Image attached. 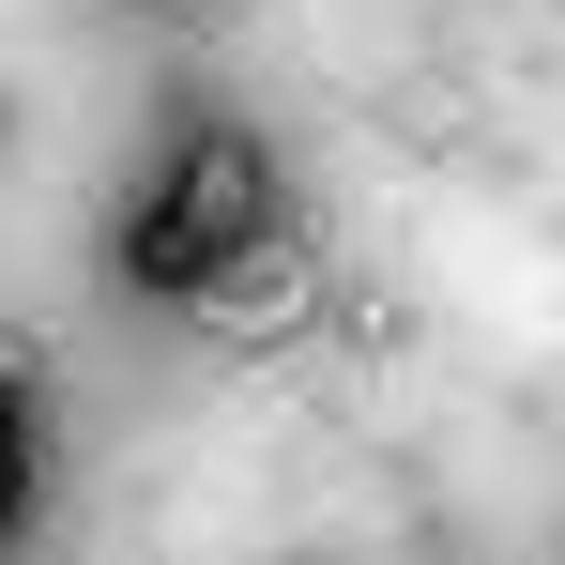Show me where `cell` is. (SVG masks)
<instances>
[{
    "instance_id": "1",
    "label": "cell",
    "mask_w": 565,
    "mask_h": 565,
    "mask_svg": "<svg viewBox=\"0 0 565 565\" xmlns=\"http://www.w3.org/2000/svg\"><path fill=\"white\" fill-rule=\"evenodd\" d=\"M260 230H276V153H260L245 122H199L184 153L153 169V199L122 214V276L199 306V276H214L230 245H260Z\"/></svg>"
},
{
    "instance_id": "2",
    "label": "cell",
    "mask_w": 565,
    "mask_h": 565,
    "mask_svg": "<svg viewBox=\"0 0 565 565\" xmlns=\"http://www.w3.org/2000/svg\"><path fill=\"white\" fill-rule=\"evenodd\" d=\"M306 306H321V276H306V245H290V230L230 245V260L199 276V321H214L230 352H290V337H306Z\"/></svg>"
},
{
    "instance_id": "3",
    "label": "cell",
    "mask_w": 565,
    "mask_h": 565,
    "mask_svg": "<svg viewBox=\"0 0 565 565\" xmlns=\"http://www.w3.org/2000/svg\"><path fill=\"white\" fill-rule=\"evenodd\" d=\"M15 489H31V413H15V382H0V535H15Z\"/></svg>"
}]
</instances>
